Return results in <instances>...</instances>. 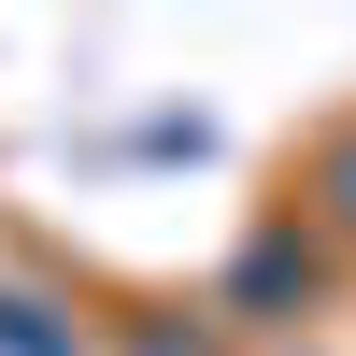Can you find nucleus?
Returning a JSON list of instances; mask_svg holds the SVG:
<instances>
[{
  "instance_id": "f257e3e1",
  "label": "nucleus",
  "mask_w": 356,
  "mask_h": 356,
  "mask_svg": "<svg viewBox=\"0 0 356 356\" xmlns=\"http://www.w3.org/2000/svg\"><path fill=\"white\" fill-rule=\"evenodd\" d=\"M342 214H356V157H342Z\"/></svg>"
}]
</instances>
